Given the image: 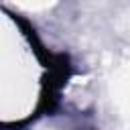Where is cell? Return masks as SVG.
Segmentation results:
<instances>
[{
  "instance_id": "obj_1",
  "label": "cell",
  "mask_w": 130,
  "mask_h": 130,
  "mask_svg": "<svg viewBox=\"0 0 130 130\" xmlns=\"http://www.w3.org/2000/svg\"><path fill=\"white\" fill-rule=\"evenodd\" d=\"M112 100L120 108V116H126L128 110V69L122 63L118 69H114L112 75Z\"/></svg>"
},
{
  "instance_id": "obj_2",
  "label": "cell",
  "mask_w": 130,
  "mask_h": 130,
  "mask_svg": "<svg viewBox=\"0 0 130 130\" xmlns=\"http://www.w3.org/2000/svg\"><path fill=\"white\" fill-rule=\"evenodd\" d=\"M18 8L22 10H28V12H41V10H47L51 6H55L57 0H12Z\"/></svg>"
}]
</instances>
